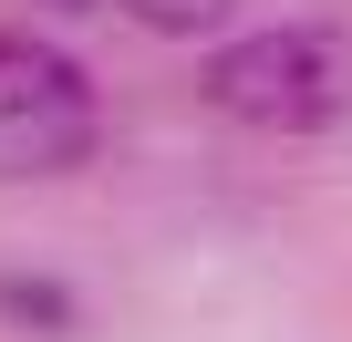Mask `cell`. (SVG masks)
I'll return each mask as SVG.
<instances>
[{"label": "cell", "mask_w": 352, "mask_h": 342, "mask_svg": "<svg viewBox=\"0 0 352 342\" xmlns=\"http://www.w3.org/2000/svg\"><path fill=\"white\" fill-rule=\"evenodd\" d=\"M42 11H94V0H42Z\"/></svg>", "instance_id": "cell-5"}, {"label": "cell", "mask_w": 352, "mask_h": 342, "mask_svg": "<svg viewBox=\"0 0 352 342\" xmlns=\"http://www.w3.org/2000/svg\"><path fill=\"white\" fill-rule=\"evenodd\" d=\"M0 321L32 332V342H73L83 332V301L63 280H42V270H0Z\"/></svg>", "instance_id": "cell-3"}, {"label": "cell", "mask_w": 352, "mask_h": 342, "mask_svg": "<svg viewBox=\"0 0 352 342\" xmlns=\"http://www.w3.org/2000/svg\"><path fill=\"white\" fill-rule=\"evenodd\" d=\"M124 11H135L145 32H166V42H197V32H228L239 0H124Z\"/></svg>", "instance_id": "cell-4"}, {"label": "cell", "mask_w": 352, "mask_h": 342, "mask_svg": "<svg viewBox=\"0 0 352 342\" xmlns=\"http://www.w3.org/2000/svg\"><path fill=\"white\" fill-rule=\"evenodd\" d=\"M197 94H208V114L259 125V135H331V125H352V32L280 21V32L218 42Z\"/></svg>", "instance_id": "cell-1"}, {"label": "cell", "mask_w": 352, "mask_h": 342, "mask_svg": "<svg viewBox=\"0 0 352 342\" xmlns=\"http://www.w3.org/2000/svg\"><path fill=\"white\" fill-rule=\"evenodd\" d=\"M94 156V83L73 52L0 32V177H63Z\"/></svg>", "instance_id": "cell-2"}]
</instances>
